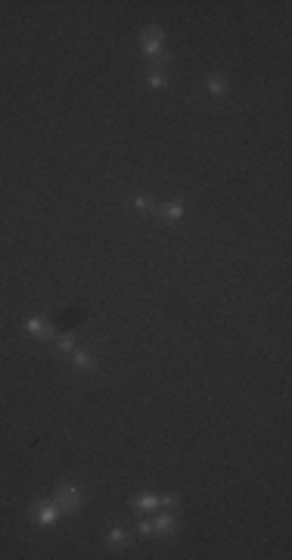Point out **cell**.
Segmentation results:
<instances>
[{
    "label": "cell",
    "instance_id": "6da1fadb",
    "mask_svg": "<svg viewBox=\"0 0 292 560\" xmlns=\"http://www.w3.org/2000/svg\"><path fill=\"white\" fill-rule=\"evenodd\" d=\"M56 507H62V511H78L81 507V489H75V486H62L59 492H56Z\"/></svg>",
    "mask_w": 292,
    "mask_h": 560
},
{
    "label": "cell",
    "instance_id": "7a4b0ae2",
    "mask_svg": "<svg viewBox=\"0 0 292 560\" xmlns=\"http://www.w3.org/2000/svg\"><path fill=\"white\" fill-rule=\"evenodd\" d=\"M35 517H38L40 526H53L56 517H59V507H56V501H53V504H38V507H35Z\"/></svg>",
    "mask_w": 292,
    "mask_h": 560
},
{
    "label": "cell",
    "instance_id": "3957f363",
    "mask_svg": "<svg viewBox=\"0 0 292 560\" xmlns=\"http://www.w3.org/2000/svg\"><path fill=\"white\" fill-rule=\"evenodd\" d=\"M143 50H146V56H156L158 50H162V35H158V28L143 31Z\"/></svg>",
    "mask_w": 292,
    "mask_h": 560
},
{
    "label": "cell",
    "instance_id": "277c9868",
    "mask_svg": "<svg viewBox=\"0 0 292 560\" xmlns=\"http://www.w3.org/2000/svg\"><path fill=\"white\" fill-rule=\"evenodd\" d=\"M149 532H158V536H168V532H174V517H171V514L156 517V520L149 523Z\"/></svg>",
    "mask_w": 292,
    "mask_h": 560
},
{
    "label": "cell",
    "instance_id": "5b68a950",
    "mask_svg": "<svg viewBox=\"0 0 292 560\" xmlns=\"http://www.w3.org/2000/svg\"><path fill=\"white\" fill-rule=\"evenodd\" d=\"M25 327H28V333H31V336H40V339H47V336H50V330H47V324H44L40 318H31Z\"/></svg>",
    "mask_w": 292,
    "mask_h": 560
},
{
    "label": "cell",
    "instance_id": "8992f818",
    "mask_svg": "<svg viewBox=\"0 0 292 560\" xmlns=\"http://www.w3.org/2000/svg\"><path fill=\"white\" fill-rule=\"evenodd\" d=\"M134 507H137V511H156V507H158V498H156V495H140L137 501H134Z\"/></svg>",
    "mask_w": 292,
    "mask_h": 560
},
{
    "label": "cell",
    "instance_id": "52a82bcc",
    "mask_svg": "<svg viewBox=\"0 0 292 560\" xmlns=\"http://www.w3.org/2000/svg\"><path fill=\"white\" fill-rule=\"evenodd\" d=\"M208 90H212L214 97H221V93L227 90V81H224L221 75H212V78H208Z\"/></svg>",
    "mask_w": 292,
    "mask_h": 560
},
{
    "label": "cell",
    "instance_id": "ba28073f",
    "mask_svg": "<svg viewBox=\"0 0 292 560\" xmlns=\"http://www.w3.org/2000/svg\"><path fill=\"white\" fill-rule=\"evenodd\" d=\"M121 545H128V536H124L121 529H112L109 532V548H121Z\"/></svg>",
    "mask_w": 292,
    "mask_h": 560
},
{
    "label": "cell",
    "instance_id": "9c48e42d",
    "mask_svg": "<svg viewBox=\"0 0 292 560\" xmlns=\"http://www.w3.org/2000/svg\"><path fill=\"white\" fill-rule=\"evenodd\" d=\"M75 364L84 367V370H94V358H90L87 352H75Z\"/></svg>",
    "mask_w": 292,
    "mask_h": 560
},
{
    "label": "cell",
    "instance_id": "30bf717a",
    "mask_svg": "<svg viewBox=\"0 0 292 560\" xmlns=\"http://www.w3.org/2000/svg\"><path fill=\"white\" fill-rule=\"evenodd\" d=\"M162 212H165V218H180V215H183V206H180V202H168Z\"/></svg>",
    "mask_w": 292,
    "mask_h": 560
},
{
    "label": "cell",
    "instance_id": "8fae6325",
    "mask_svg": "<svg viewBox=\"0 0 292 560\" xmlns=\"http://www.w3.org/2000/svg\"><path fill=\"white\" fill-rule=\"evenodd\" d=\"M149 87H162V84H165V78H162V72H149Z\"/></svg>",
    "mask_w": 292,
    "mask_h": 560
},
{
    "label": "cell",
    "instance_id": "7c38bea8",
    "mask_svg": "<svg viewBox=\"0 0 292 560\" xmlns=\"http://www.w3.org/2000/svg\"><path fill=\"white\" fill-rule=\"evenodd\" d=\"M59 349H62V352H72V349H75V339H72V336H59Z\"/></svg>",
    "mask_w": 292,
    "mask_h": 560
},
{
    "label": "cell",
    "instance_id": "4fadbf2b",
    "mask_svg": "<svg viewBox=\"0 0 292 560\" xmlns=\"http://www.w3.org/2000/svg\"><path fill=\"white\" fill-rule=\"evenodd\" d=\"M137 209H140V212H149V209H153V202H149L146 196H137Z\"/></svg>",
    "mask_w": 292,
    "mask_h": 560
}]
</instances>
